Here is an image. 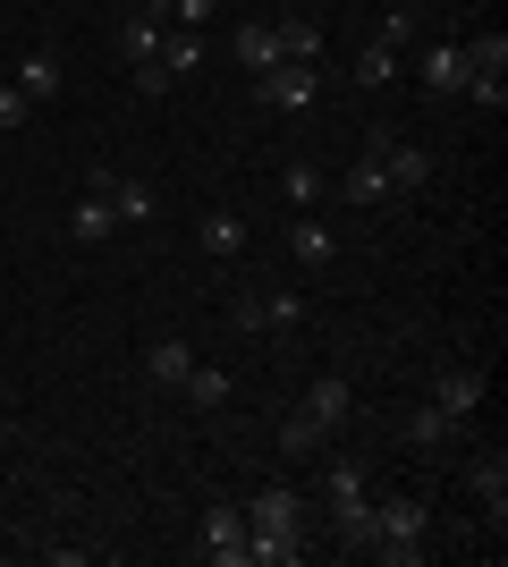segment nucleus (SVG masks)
<instances>
[{"instance_id": "1", "label": "nucleus", "mask_w": 508, "mask_h": 567, "mask_svg": "<svg viewBox=\"0 0 508 567\" xmlns=\"http://www.w3.org/2000/svg\"><path fill=\"white\" fill-rule=\"evenodd\" d=\"M297 559H305V508H297V492L246 499V567H297Z\"/></svg>"}, {"instance_id": "2", "label": "nucleus", "mask_w": 508, "mask_h": 567, "mask_svg": "<svg viewBox=\"0 0 508 567\" xmlns=\"http://www.w3.org/2000/svg\"><path fill=\"white\" fill-rule=\"evenodd\" d=\"M364 550L390 559V567H415V559H424V499H407V492L373 499V543H364Z\"/></svg>"}, {"instance_id": "3", "label": "nucleus", "mask_w": 508, "mask_h": 567, "mask_svg": "<svg viewBox=\"0 0 508 567\" xmlns=\"http://www.w3.org/2000/svg\"><path fill=\"white\" fill-rule=\"evenodd\" d=\"M229 322H238V331H297V322H305V297H297V288H271V280H238Z\"/></svg>"}, {"instance_id": "4", "label": "nucleus", "mask_w": 508, "mask_h": 567, "mask_svg": "<svg viewBox=\"0 0 508 567\" xmlns=\"http://www.w3.org/2000/svg\"><path fill=\"white\" fill-rule=\"evenodd\" d=\"M364 153L390 169V195H424V187H433V153L407 144L398 127H364Z\"/></svg>"}, {"instance_id": "5", "label": "nucleus", "mask_w": 508, "mask_h": 567, "mask_svg": "<svg viewBox=\"0 0 508 567\" xmlns=\"http://www.w3.org/2000/svg\"><path fill=\"white\" fill-rule=\"evenodd\" d=\"M314 94H322V69H297V60H280V69H263L255 76V102L263 111H314Z\"/></svg>"}, {"instance_id": "6", "label": "nucleus", "mask_w": 508, "mask_h": 567, "mask_svg": "<svg viewBox=\"0 0 508 567\" xmlns=\"http://www.w3.org/2000/svg\"><path fill=\"white\" fill-rule=\"evenodd\" d=\"M204 559L212 567H246V508L238 499H212V508H204Z\"/></svg>"}, {"instance_id": "7", "label": "nucleus", "mask_w": 508, "mask_h": 567, "mask_svg": "<svg viewBox=\"0 0 508 567\" xmlns=\"http://www.w3.org/2000/svg\"><path fill=\"white\" fill-rule=\"evenodd\" d=\"M484 399H491V373H484V364H440V381H433V406L449 415V424H466V415H475Z\"/></svg>"}, {"instance_id": "8", "label": "nucleus", "mask_w": 508, "mask_h": 567, "mask_svg": "<svg viewBox=\"0 0 508 567\" xmlns=\"http://www.w3.org/2000/svg\"><path fill=\"white\" fill-rule=\"evenodd\" d=\"M85 187H94L102 204H111V213H120V229H145V220L162 213V204H153V187H145V178H120V169H94V178H85Z\"/></svg>"}, {"instance_id": "9", "label": "nucleus", "mask_w": 508, "mask_h": 567, "mask_svg": "<svg viewBox=\"0 0 508 567\" xmlns=\"http://www.w3.org/2000/svg\"><path fill=\"white\" fill-rule=\"evenodd\" d=\"M162 34H169V9H162V0L136 9V18H120V60H127V69H145L153 51H162Z\"/></svg>"}, {"instance_id": "10", "label": "nucleus", "mask_w": 508, "mask_h": 567, "mask_svg": "<svg viewBox=\"0 0 508 567\" xmlns=\"http://www.w3.org/2000/svg\"><path fill=\"white\" fill-rule=\"evenodd\" d=\"M297 406H305V415H314L322 432H348V415H356V390H348V373H322V381H314V390H305Z\"/></svg>"}, {"instance_id": "11", "label": "nucleus", "mask_w": 508, "mask_h": 567, "mask_svg": "<svg viewBox=\"0 0 508 567\" xmlns=\"http://www.w3.org/2000/svg\"><path fill=\"white\" fill-rule=\"evenodd\" d=\"M9 85L43 111V102H60V85H69V76H60V60H51V51H25V60H9Z\"/></svg>"}, {"instance_id": "12", "label": "nucleus", "mask_w": 508, "mask_h": 567, "mask_svg": "<svg viewBox=\"0 0 508 567\" xmlns=\"http://www.w3.org/2000/svg\"><path fill=\"white\" fill-rule=\"evenodd\" d=\"M229 60H238L246 76H263V69H280V34H271V18H246L238 34H229Z\"/></svg>"}, {"instance_id": "13", "label": "nucleus", "mask_w": 508, "mask_h": 567, "mask_svg": "<svg viewBox=\"0 0 508 567\" xmlns=\"http://www.w3.org/2000/svg\"><path fill=\"white\" fill-rule=\"evenodd\" d=\"M466 492L484 499V508H491V525H500V517H508V457H500V450L466 457Z\"/></svg>"}, {"instance_id": "14", "label": "nucleus", "mask_w": 508, "mask_h": 567, "mask_svg": "<svg viewBox=\"0 0 508 567\" xmlns=\"http://www.w3.org/2000/svg\"><path fill=\"white\" fill-rule=\"evenodd\" d=\"M204 51H212V43H204V25H169V34H162V51H153V69H162L169 85H178L187 69H204Z\"/></svg>"}, {"instance_id": "15", "label": "nucleus", "mask_w": 508, "mask_h": 567, "mask_svg": "<svg viewBox=\"0 0 508 567\" xmlns=\"http://www.w3.org/2000/svg\"><path fill=\"white\" fill-rule=\"evenodd\" d=\"M69 237H76V246H111V237H120V213H111V204L85 187V195L69 204Z\"/></svg>"}, {"instance_id": "16", "label": "nucleus", "mask_w": 508, "mask_h": 567, "mask_svg": "<svg viewBox=\"0 0 508 567\" xmlns=\"http://www.w3.org/2000/svg\"><path fill=\"white\" fill-rule=\"evenodd\" d=\"M289 255L305 262V271H331L339 262V229L331 220H289Z\"/></svg>"}, {"instance_id": "17", "label": "nucleus", "mask_w": 508, "mask_h": 567, "mask_svg": "<svg viewBox=\"0 0 508 567\" xmlns=\"http://www.w3.org/2000/svg\"><path fill=\"white\" fill-rule=\"evenodd\" d=\"M187 373H195V348H187V339H153V348H145V381H153V390H178Z\"/></svg>"}, {"instance_id": "18", "label": "nucleus", "mask_w": 508, "mask_h": 567, "mask_svg": "<svg viewBox=\"0 0 508 567\" xmlns=\"http://www.w3.org/2000/svg\"><path fill=\"white\" fill-rule=\"evenodd\" d=\"M424 94H466V43H433L424 51Z\"/></svg>"}, {"instance_id": "19", "label": "nucleus", "mask_w": 508, "mask_h": 567, "mask_svg": "<svg viewBox=\"0 0 508 567\" xmlns=\"http://www.w3.org/2000/svg\"><path fill=\"white\" fill-rule=\"evenodd\" d=\"M195 246H204V255H212V262H238V255H246V220H238V213H204V229H195Z\"/></svg>"}, {"instance_id": "20", "label": "nucleus", "mask_w": 508, "mask_h": 567, "mask_svg": "<svg viewBox=\"0 0 508 567\" xmlns=\"http://www.w3.org/2000/svg\"><path fill=\"white\" fill-rule=\"evenodd\" d=\"M271 34H280V60H297V69L322 60V18H280Z\"/></svg>"}, {"instance_id": "21", "label": "nucleus", "mask_w": 508, "mask_h": 567, "mask_svg": "<svg viewBox=\"0 0 508 567\" xmlns=\"http://www.w3.org/2000/svg\"><path fill=\"white\" fill-rule=\"evenodd\" d=\"M339 195H348V204H390V169L373 162V153H356L348 178H339Z\"/></svg>"}, {"instance_id": "22", "label": "nucleus", "mask_w": 508, "mask_h": 567, "mask_svg": "<svg viewBox=\"0 0 508 567\" xmlns=\"http://www.w3.org/2000/svg\"><path fill=\"white\" fill-rule=\"evenodd\" d=\"M322 441H331V432H322L305 406H297V415H280V457H322Z\"/></svg>"}, {"instance_id": "23", "label": "nucleus", "mask_w": 508, "mask_h": 567, "mask_svg": "<svg viewBox=\"0 0 508 567\" xmlns=\"http://www.w3.org/2000/svg\"><path fill=\"white\" fill-rule=\"evenodd\" d=\"M449 432H458V424H449V415H440L433 399H424V406H415V415H407V441H415V450H424V457H433V450H449Z\"/></svg>"}, {"instance_id": "24", "label": "nucleus", "mask_w": 508, "mask_h": 567, "mask_svg": "<svg viewBox=\"0 0 508 567\" xmlns=\"http://www.w3.org/2000/svg\"><path fill=\"white\" fill-rule=\"evenodd\" d=\"M178 399L187 406H229V373H220V364H195V373L178 381Z\"/></svg>"}, {"instance_id": "25", "label": "nucleus", "mask_w": 508, "mask_h": 567, "mask_svg": "<svg viewBox=\"0 0 508 567\" xmlns=\"http://www.w3.org/2000/svg\"><path fill=\"white\" fill-rule=\"evenodd\" d=\"M390 76H398V51H390L382 34H373V43L356 51V85H390Z\"/></svg>"}, {"instance_id": "26", "label": "nucleus", "mask_w": 508, "mask_h": 567, "mask_svg": "<svg viewBox=\"0 0 508 567\" xmlns=\"http://www.w3.org/2000/svg\"><path fill=\"white\" fill-rule=\"evenodd\" d=\"M280 195H289V204H322V169L314 162H289V169H280Z\"/></svg>"}, {"instance_id": "27", "label": "nucleus", "mask_w": 508, "mask_h": 567, "mask_svg": "<svg viewBox=\"0 0 508 567\" xmlns=\"http://www.w3.org/2000/svg\"><path fill=\"white\" fill-rule=\"evenodd\" d=\"M466 102H475V111H500L508 102V69H475L466 76Z\"/></svg>"}, {"instance_id": "28", "label": "nucleus", "mask_w": 508, "mask_h": 567, "mask_svg": "<svg viewBox=\"0 0 508 567\" xmlns=\"http://www.w3.org/2000/svg\"><path fill=\"white\" fill-rule=\"evenodd\" d=\"M162 9H169V25H212L220 0H162Z\"/></svg>"}, {"instance_id": "29", "label": "nucleus", "mask_w": 508, "mask_h": 567, "mask_svg": "<svg viewBox=\"0 0 508 567\" xmlns=\"http://www.w3.org/2000/svg\"><path fill=\"white\" fill-rule=\"evenodd\" d=\"M382 43H390V51L415 43V18H407V9H390V18H382Z\"/></svg>"}, {"instance_id": "30", "label": "nucleus", "mask_w": 508, "mask_h": 567, "mask_svg": "<svg viewBox=\"0 0 508 567\" xmlns=\"http://www.w3.org/2000/svg\"><path fill=\"white\" fill-rule=\"evenodd\" d=\"M43 559H51V567H94V550H85V543H51Z\"/></svg>"}, {"instance_id": "31", "label": "nucleus", "mask_w": 508, "mask_h": 567, "mask_svg": "<svg viewBox=\"0 0 508 567\" xmlns=\"http://www.w3.org/2000/svg\"><path fill=\"white\" fill-rule=\"evenodd\" d=\"M0 85H9V60H0Z\"/></svg>"}]
</instances>
